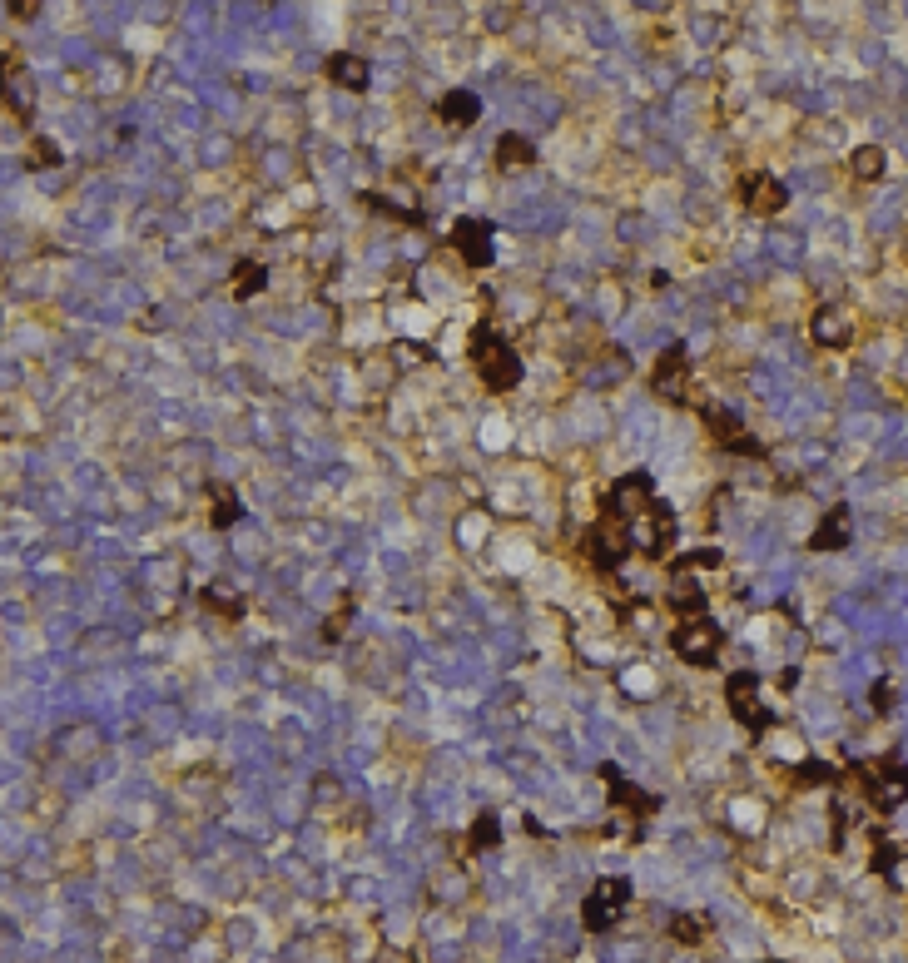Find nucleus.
I'll list each match as a JSON object with an SVG mask.
<instances>
[{
    "label": "nucleus",
    "mask_w": 908,
    "mask_h": 963,
    "mask_svg": "<svg viewBox=\"0 0 908 963\" xmlns=\"http://www.w3.org/2000/svg\"><path fill=\"white\" fill-rule=\"evenodd\" d=\"M670 646H675V656L685 661V666H715L720 661V646H725V631L710 621V616H695V621H680L675 631H670Z\"/></svg>",
    "instance_id": "f03ea898"
},
{
    "label": "nucleus",
    "mask_w": 908,
    "mask_h": 963,
    "mask_svg": "<svg viewBox=\"0 0 908 963\" xmlns=\"http://www.w3.org/2000/svg\"><path fill=\"white\" fill-rule=\"evenodd\" d=\"M5 70H10V60H5V55H0V90H5Z\"/></svg>",
    "instance_id": "a878e982"
},
{
    "label": "nucleus",
    "mask_w": 908,
    "mask_h": 963,
    "mask_svg": "<svg viewBox=\"0 0 908 963\" xmlns=\"http://www.w3.org/2000/svg\"><path fill=\"white\" fill-rule=\"evenodd\" d=\"M204 601H209V611H224V616H239V596H229V591H204Z\"/></svg>",
    "instance_id": "4be33fe9"
},
{
    "label": "nucleus",
    "mask_w": 908,
    "mask_h": 963,
    "mask_svg": "<svg viewBox=\"0 0 908 963\" xmlns=\"http://www.w3.org/2000/svg\"><path fill=\"white\" fill-rule=\"evenodd\" d=\"M437 115H442L447 125H472V120L482 115V100H477V95H467V90H452V95H442Z\"/></svg>",
    "instance_id": "f3484780"
},
{
    "label": "nucleus",
    "mask_w": 908,
    "mask_h": 963,
    "mask_svg": "<svg viewBox=\"0 0 908 963\" xmlns=\"http://www.w3.org/2000/svg\"><path fill=\"white\" fill-rule=\"evenodd\" d=\"M655 393L670 398V403H685V343H670L660 358H655Z\"/></svg>",
    "instance_id": "0eeeda50"
},
{
    "label": "nucleus",
    "mask_w": 908,
    "mask_h": 963,
    "mask_svg": "<svg viewBox=\"0 0 908 963\" xmlns=\"http://www.w3.org/2000/svg\"><path fill=\"white\" fill-rule=\"evenodd\" d=\"M606 780H611V795H616V800H626V810H636V815H650V810H655V800H650V795H641L636 785H626L616 770H606Z\"/></svg>",
    "instance_id": "a211bd4d"
},
{
    "label": "nucleus",
    "mask_w": 908,
    "mask_h": 963,
    "mask_svg": "<svg viewBox=\"0 0 908 963\" xmlns=\"http://www.w3.org/2000/svg\"><path fill=\"white\" fill-rule=\"evenodd\" d=\"M531 164H536V144L526 135L497 139V169H531Z\"/></svg>",
    "instance_id": "dca6fc26"
},
{
    "label": "nucleus",
    "mask_w": 908,
    "mask_h": 963,
    "mask_svg": "<svg viewBox=\"0 0 908 963\" xmlns=\"http://www.w3.org/2000/svg\"><path fill=\"white\" fill-rule=\"evenodd\" d=\"M641 522H646V532L636 537V547L646 551V556H660V551H670V542H675V517H670V507H665V502H655L646 517H641Z\"/></svg>",
    "instance_id": "9d476101"
},
{
    "label": "nucleus",
    "mask_w": 908,
    "mask_h": 963,
    "mask_svg": "<svg viewBox=\"0 0 908 963\" xmlns=\"http://www.w3.org/2000/svg\"><path fill=\"white\" fill-rule=\"evenodd\" d=\"M650 507H655V487H650L646 472H631V477H621L611 492H606V517H616V522H641Z\"/></svg>",
    "instance_id": "7ed1b4c3"
},
{
    "label": "nucleus",
    "mask_w": 908,
    "mask_h": 963,
    "mask_svg": "<svg viewBox=\"0 0 908 963\" xmlns=\"http://www.w3.org/2000/svg\"><path fill=\"white\" fill-rule=\"evenodd\" d=\"M675 934H680V939H700L705 929H700V919H675Z\"/></svg>",
    "instance_id": "b1692460"
},
{
    "label": "nucleus",
    "mask_w": 908,
    "mask_h": 963,
    "mask_svg": "<svg viewBox=\"0 0 908 963\" xmlns=\"http://www.w3.org/2000/svg\"><path fill=\"white\" fill-rule=\"evenodd\" d=\"M849 328H854V313H849V308H839V303L814 313V338H819V343H829V348L849 343V338H854Z\"/></svg>",
    "instance_id": "ddd939ff"
},
{
    "label": "nucleus",
    "mask_w": 908,
    "mask_h": 963,
    "mask_svg": "<svg viewBox=\"0 0 908 963\" xmlns=\"http://www.w3.org/2000/svg\"><path fill=\"white\" fill-rule=\"evenodd\" d=\"M745 204L755 214H779L789 204V189L779 179H770V174H755V179H745Z\"/></svg>",
    "instance_id": "9b49d317"
},
{
    "label": "nucleus",
    "mask_w": 908,
    "mask_h": 963,
    "mask_svg": "<svg viewBox=\"0 0 908 963\" xmlns=\"http://www.w3.org/2000/svg\"><path fill=\"white\" fill-rule=\"evenodd\" d=\"M809 547L814 551H844L849 547V507H834V512L819 522V532L809 537Z\"/></svg>",
    "instance_id": "2eb2a0df"
},
{
    "label": "nucleus",
    "mask_w": 908,
    "mask_h": 963,
    "mask_svg": "<svg viewBox=\"0 0 908 963\" xmlns=\"http://www.w3.org/2000/svg\"><path fill=\"white\" fill-rule=\"evenodd\" d=\"M234 522H239V497L229 487H219L214 492V527H234Z\"/></svg>",
    "instance_id": "aec40b11"
},
{
    "label": "nucleus",
    "mask_w": 908,
    "mask_h": 963,
    "mask_svg": "<svg viewBox=\"0 0 908 963\" xmlns=\"http://www.w3.org/2000/svg\"><path fill=\"white\" fill-rule=\"evenodd\" d=\"M854 169H859V179H879L884 174V149H854Z\"/></svg>",
    "instance_id": "412c9836"
},
{
    "label": "nucleus",
    "mask_w": 908,
    "mask_h": 963,
    "mask_svg": "<svg viewBox=\"0 0 908 963\" xmlns=\"http://www.w3.org/2000/svg\"><path fill=\"white\" fill-rule=\"evenodd\" d=\"M799 780H804V785H829V780H834V770H829L824 760H809V765L799 770Z\"/></svg>",
    "instance_id": "5701e85b"
},
{
    "label": "nucleus",
    "mask_w": 908,
    "mask_h": 963,
    "mask_svg": "<svg viewBox=\"0 0 908 963\" xmlns=\"http://www.w3.org/2000/svg\"><path fill=\"white\" fill-rule=\"evenodd\" d=\"M730 710H735V720L745 725V730H755V735H765L770 730V705H765V695H760V681L750 676V671H740V676H730Z\"/></svg>",
    "instance_id": "20e7f679"
},
{
    "label": "nucleus",
    "mask_w": 908,
    "mask_h": 963,
    "mask_svg": "<svg viewBox=\"0 0 908 963\" xmlns=\"http://www.w3.org/2000/svg\"><path fill=\"white\" fill-rule=\"evenodd\" d=\"M263 283H268V274H263V264H254V259L234 269V293H239V298H254Z\"/></svg>",
    "instance_id": "6ab92c4d"
},
{
    "label": "nucleus",
    "mask_w": 908,
    "mask_h": 963,
    "mask_svg": "<svg viewBox=\"0 0 908 963\" xmlns=\"http://www.w3.org/2000/svg\"><path fill=\"white\" fill-rule=\"evenodd\" d=\"M670 606H675L685 621L705 616V591L695 586V571H675V576H670Z\"/></svg>",
    "instance_id": "4468645a"
},
{
    "label": "nucleus",
    "mask_w": 908,
    "mask_h": 963,
    "mask_svg": "<svg viewBox=\"0 0 908 963\" xmlns=\"http://www.w3.org/2000/svg\"><path fill=\"white\" fill-rule=\"evenodd\" d=\"M368 75H373V70H368V60H363V55L338 50V55L328 60V80H333V85H343V90H353V95H363V90H368Z\"/></svg>",
    "instance_id": "f8f14e48"
},
{
    "label": "nucleus",
    "mask_w": 908,
    "mask_h": 963,
    "mask_svg": "<svg viewBox=\"0 0 908 963\" xmlns=\"http://www.w3.org/2000/svg\"><path fill=\"white\" fill-rule=\"evenodd\" d=\"M626 899H631V884L606 879V884L586 899V924H591V929H606V919H611V914H621V909H626Z\"/></svg>",
    "instance_id": "1a4fd4ad"
},
{
    "label": "nucleus",
    "mask_w": 908,
    "mask_h": 963,
    "mask_svg": "<svg viewBox=\"0 0 908 963\" xmlns=\"http://www.w3.org/2000/svg\"><path fill=\"white\" fill-rule=\"evenodd\" d=\"M631 547H636V537H631V527L616 522V517H601V522L586 532V556H591L596 566H621Z\"/></svg>",
    "instance_id": "39448f33"
},
{
    "label": "nucleus",
    "mask_w": 908,
    "mask_h": 963,
    "mask_svg": "<svg viewBox=\"0 0 908 963\" xmlns=\"http://www.w3.org/2000/svg\"><path fill=\"white\" fill-rule=\"evenodd\" d=\"M472 368L492 393H512L521 383V358L512 353V343L497 328H477L472 333Z\"/></svg>",
    "instance_id": "f257e3e1"
},
{
    "label": "nucleus",
    "mask_w": 908,
    "mask_h": 963,
    "mask_svg": "<svg viewBox=\"0 0 908 963\" xmlns=\"http://www.w3.org/2000/svg\"><path fill=\"white\" fill-rule=\"evenodd\" d=\"M452 244L462 249V259H467L472 269H487V264L497 259V234H492L487 219H457V224H452Z\"/></svg>",
    "instance_id": "423d86ee"
},
{
    "label": "nucleus",
    "mask_w": 908,
    "mask_h": 963,
    "mask_svg": "<svg viewBox=\"0 0 908 963\" xmlns=\"http://www.w3.org/2000/svg\"><path fill=\"white\" fill-rule=\"evenodd\" d=\"M894 705V690H889V681H879L874 686V710H889Z\"/></svg>",
    "instance_id": "393cba45"
},
{
    "label": "nucleus",
    "mask_w": 908,
    "mask_h": 963,
    "mask_svg": "<svg viewBox=\"0 0 908 963\" xmlns=\"http://www.w3.org/2000/svg\"><path fill=\"white\" fill-rule=\"evenodd\" d=\"M700 417H705V427H710V432H715V437H720V442H725L730 452H750V457H760V452H765V447H760L755 437H745V432H740V417L730 413V408L710 403V408H705Z\"/></svg>",
    "instance_id": "6e6552de"
}]
</instances>
